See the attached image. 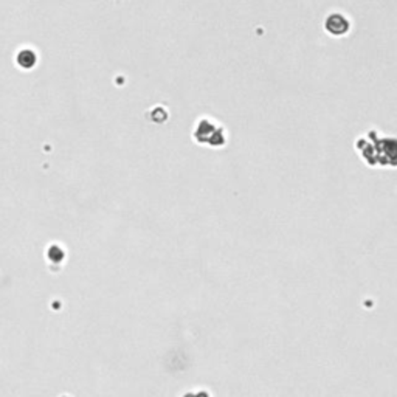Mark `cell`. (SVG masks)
Wrapping results in <instances>:
<instances>
[{
	"mask_svg": "<svg viewBox=\"0 0 397 397\" xmlns=\"http://www.w3.org/2000/svg\"><path fill=\"white\" fill-rule=\"evenodd\" d=\"M16 61H17V64H19L22 68L28 70V68H33V67L36 65V62H37V56H36V53L33 52V50H30V48H23V50H20V52H19Z\"/></svg>",
	"mask_w": 397,
	"mask_h": 397,
	"instance_id": "cell-1",
	"label": "cell"
},
{
	"mask_svg": "<svg viewBox=\"0 0 397 397\" xmlns=\"http://www.w3.org/2000/svg\"><path fill=\"white\" fill-rule=\"evenodd\" d=\"M183 397H210V395H208V392L201 391V392H188V394H185Z\"/></svg>",
	"mask_w": 397,
	"mask_h": 397,
	"instance_id": "cell-3",
	"label": "cell"
},
{
	"mask_svg": "<svg viewBox=\"0 0 397 397\" xmlns=\"http://www.w3.org/2000/svg\"><path fill=\"white\" fill-rule=\"evenodd\" d=\"M48 258H52V261H55V262L62 261V258H64L62 248H59V247H50V250H48Z\"/></svg>",
	"mask_w": 397,
	"mask_h": 397,
	"instance_id": "cell-2",
	"label": "cell"
}]
</instances>
